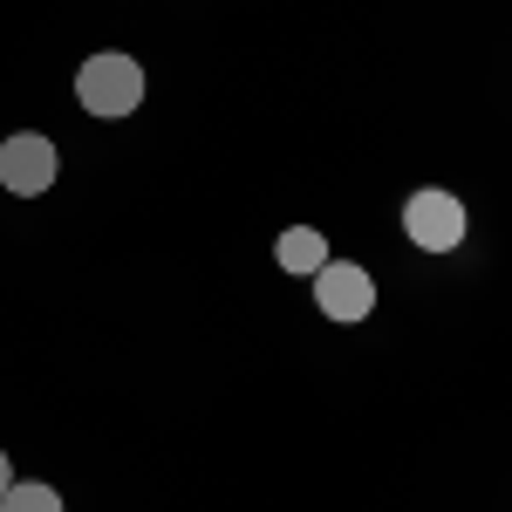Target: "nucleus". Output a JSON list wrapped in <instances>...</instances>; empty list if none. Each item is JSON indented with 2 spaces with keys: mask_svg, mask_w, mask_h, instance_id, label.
Listing matches in <instances>:
<instances>
[{
  "mask_svg": "<svg viewBox=\"0 0 512 512\" xmlns=\"http://www.w3.org/2000/svg\"><path fill=\"white\" fill-rule=\"evenodd\" d=\"M403 233L417 253H458L465 233H472V212H465V198L444 192V185H417V192L403 198Z\"/></svg>",
  "mask_w": 512,
  "mask_h": 512,
  "instance_id": "2",
  "label": "nucleus"
},
{
  "mask_svg": "<svg viewBox=\"0 0 512 512\" xmlns=\"http://www.w3.org/2000/svg\"><path fill=\"white\" fill-rule=\"evenodd\" d=\"M308 280H315V308L335 321V328H355V321L376 315V274H369V267H355V260H321Z\"/></svg>",
  "mask_w": 512,
  "mask_h": 512,
  "instance_id": "3",
  "label": "nucleus"
},
{
  "mask_svg": "<svg viewBox=\"0 0 512 512\" xmlns=\"http://www.w3.org/2000/svg\"><path fill=\"white\" fill-rule=\"evenodd\" d=\"M274 260H280V274L308 280L321 260H328V233H315V226H287V233L274 239Z\"/></svg>",
  "mask_w": 512,
  "mask_h": 512,
  "instance_id": "5",
  "label": "nucleus"
},
{
  "mask_svg": "<svg viewBox=\"0 0 512 512\" xmlns=\"http://www.w3.org/2000/svg\"><path fill=\"white\" fill-rule=\"evenodd\" d=\"M0 512H69V506H62L55 485H41V478H14V485L0 492Z\"/></svg>",
  "mask_w": 512,
  "mask_h": 512,
  "instance_id": "6",
  "label": "nucleus"
},
{
  "mask_svg": "<svg viewBox=\"0 0 512 512\" xmlns=\"http://www.w3.org/2000/svg\"><path fill=\"white\" fill-rule=\"evenodd\" d=\"M7 485H14V458L0 451V492H7Z\"/></svg>",
  "mask_w": 512,
  "mask_h": 512,
  "instance_id": "7",
  "label": "nucleus"
},
{
  "mask_svg": "<svg viewBox=\"0 0 512 512\" xmlns=\"http://www.w3.org/2000/svg\"><path fill=\"white\" fill-rule=\"evenodd\" d=\"M144 96H151V82H144V62L137 55H123V48H103V55H89L76 69V103L89 117L117 123V117H137L144 110Z\"/></svg>",
  "mask_w": 512,
  "mask_h": 512,
  "instance_id": "1",
  "label": "nucleus"
},
{
  "mask_svg": "<svg viewBox=\"0 0 512 512\" xmlns=\"http://www.w3.org/2000/svg\"><path fill=\"white\" fill-rule=\"evenodd\" d=\"M55 178H62V158H55V144H48L41 130H14V137L0 144V185L14 198H41Z\"/></svg>",
  "mask_w": 512,
  "mask_h": 512,
  "instance_id": "4",
  "label": "nucleus"
}]
</instances>
